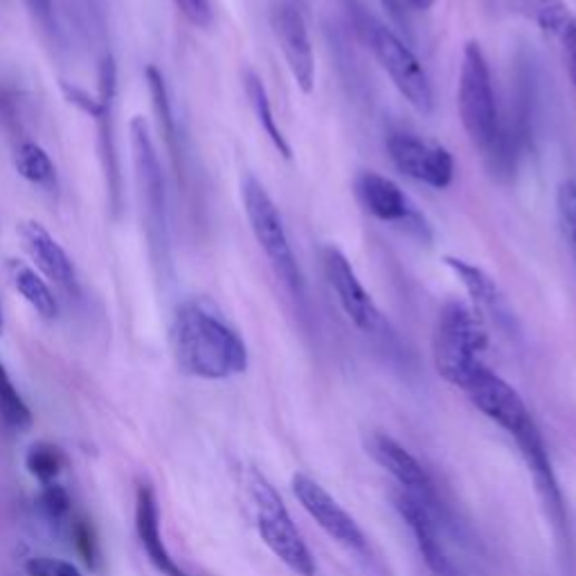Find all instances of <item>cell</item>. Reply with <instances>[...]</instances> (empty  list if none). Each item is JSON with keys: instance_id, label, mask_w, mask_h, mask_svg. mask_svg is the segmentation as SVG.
Listing matches in <instances>:
<instances>
[{"instance_id": "1", "label": "cell", "mask_w": 576, "mask_h": 576, "mask_svg": "<svg viewBox=\"0 0 576 576\" xmlns=\"http://www.w3.org/2000/svg\"><path fill=\"white\" fill-rule=\"evenodd\" d=\"M174 359L183 374L223 381L248 370L244 338L205 300H187L172 322Z\"/></svg>"}, {"instance_id": "2", "label": "cell", "mask_w": 576, "mask_h": 576, "mask_svg": "<svg viewBox=\"0 0 576 576\" xmlns=\"http://www.w3.org/2000/svg\"><path fill=\"white\" fill-rule=\"evenodd\" d=\"M462 390L469 394L471 403L487 419L498 423L509 437L516 439V443L520 446V452L525 457V462L536 480V487H538L545 505L549 507L551 518L556 520V525L565 523L563 498H560L556 476L551 471L545 441H543L540 430H538L529 408L525 406L523 397L487 365H482Z\"/></svg>"}, {"instance_id": "3", "label": "cell", "mask_w": 576, "mask_h": 576, "mask_svg": "<svg viewBox=\"0 0 576 576\" xmlns=\"http://www.w3.org/2000/svg\"><path fill=\"white\" fill-rule=\"evenodd\" d=\"M478 315L480 313L476 309L452 300L443 304L435 324V368L443 381L452 383L459 390L485 365L482 354L489 340Z\"/></svg>"}, {"instance_id": "4", "label": "cell", "mask_w": 576, "mask_h": 576, "mask_svg": "<svg viewBox=\"0 0 576 576\" xmlns=\"http://www.w3.org/2000/svg\"><path fill=\"white\" fill-rule=\"evenodd\" d=\"M457 108L459 120H462L469 140L476 149L485 154L487 160H491L500 143L502 123L496 104L489 61L480 43L476 41H469L462 55V68H459L457 86Z\"/></svg>"}, {"instance_id": "5", "label": "cell", "mask_w": 576, "mask_h": 576, "mask_svg": "<svg viewBox=\"0 0 576 576\" xmlns=\"http://www.w3.org/2000/svg\"><path fill=\"white\" fill-rule=\"evenodd\" d=\"M246 485L264 545L297 576H315V558L275 487L260 471H251Z\"/></svg>"}, {"instance_id": "6", "label": "cell", "mask_w": 576, "mask_h": 576, "mask_svg": "<svg viewBox=\"0 0 576 576\" xmlns=\"http://www.w3.org/2000/svg\"><path fill=\"white\" fill-rule=\"evenodd\" d=\"M242 198L244 209L251 223L253 235L264 251L266 260L271 262L275 275L280 282L297 297L304 295V277L300 271V264L295 260V253L291 248L284 218L280 214V207L275 205L273 196L266 192V187L255 178L246 176L242 183Z\"/></svg>"}, {"instance_id": "7", "label": "cell", "mask_w": 576, "mask_h": 576, "mask_svg": "<svg viewBox=\"0 0 576 576\" xmlns=\"http://www.w3.org/2000/svg\"><path fill=\"white\" fill-rule=\"evenodd\" d=\"M363 32L374 59L388 72V77L408 99V104L421 115H430L435 108V92L430 77L423 64L414 57V52L388 26L374 19L365 23Z\"/></svg>"}, {"instance_id": "8", "label": "cell", "mask_w": 576, "mask_h": 576, "mask_svg": "<svg viewBox=\"0 0 576 576\" xmlns=\"http://www.w3.org/2000/svg\"><path fill=\"white\" fill-rule=\"evenodd\" d=\"M131 147L134 163L140 183L143 205L147 214V235L152 242V251H158L160 257L167 253V194H165V176L160 167V158L156 145L152 140L149 127L145 118L136 115L131 123Z\"/></svg>"}, {"instance_id": "9", "label": "cell", "mask_w": 576, "mask_h": 576, "mask_svg": "<svg viewBox=\"0 0 576 576\" xmlns=\"http://www.w3.org/2000/svg\"><path fill=\"white\" fill-rule=\"evenodd\" d=\"M354 192L370 216L401 227L403 233L423 244L432 242L428 218L392 178L377 172H363L354 180Z\"/></svg>"}, {"instance_id": "10", "label": "cell", "mask_w": 576, "mask_h": 576, "mask_svg": "<svg viewBox=\"0 0 576 576\" xmlns=\"http://www.w3.org/2000/svg\"><path fill=\"white\" fill-rule=\"evenodd\" d=\"M322 269L326 284L335 293L342 311L368 335H383L390 326L377 306L374 297L368 293L363 282L359 280L354 266L335 246H326L322 251Z\"/></svg>"}, {"instance_id": "11", "label": "cell", "mask_w": 576, "mask_h": 576, "mask_svg": "<svg viewBox=\"0 0 576 576\" xmlns=\"http://www.w3.org/2000/svg\"><path fill=\"white\" fill-rule=\"evenodd\" d=\"M392 165L408 178L432 189H446L455 178V160L441 145L428 143L414 134H392L385 140Z\"/></svg>"}, {"instance_id": "12", "label": "cell", "mask_w": 576, "mask_h": 576, "mask_svg": "<svg viewBox=\"0 0 576 576\" xmlns=\"http://www.w3.org/2000/svg\"><path fill=\"white\" fill-rule=\"evenodd\" d=\"M101 113L95 120L99 127V156L106 176V192L113 214L123 209V172L118 143H115V97H118V66L110 55H104L99 61V95Z\"/></svg>"}, {"instance_id": "13", "label": "cell", "mask_w": 576, "mask_h": 576, "mask_svg": "<svg viewBox=\"0 0 576 576\" xmlns=\"http://www.w3.org/2000/svg\"><path fill=\"white\" fill-rule=\"evenodd\" d=\"M293 487V496L297 498V502L302 505V509L320 525V529L331 536L335 543L350 547V549H365L368 540L363 529L359 527V523L344 511L338 500L324 489L320 487L313 478L304 476V474H295L291 480Z\"/></svg>"}, {"instance_id": "14", "label": "cell", "mask_w": 576, "mask_h": 576, "mask_svg": "<svg viewBox=\"0 0 576 576\" xmlns=\"http://www.w3.org/2000/svg\"><path fill=\"white\" fill-rule=\"evenodd\" d=\"M365 448L372 455L374 462L394 478V482L401 487V491H406L412 498H417L419 502H423L432 514L437 511L435 487H432L428 474L423 471V467L419 465V459L410 450H406L394 437L379 432V430H374L365 437Z\"/></svg>"}, {"instance_id": "15", "label": "cell", "mask_w": 576, "mask_h": 576, "mask_svg": "<svg viewBox=\"0 0 576 576\" xmlns=\"http://www.w3.org/2000/svg\"><path fill=\"white\" fill-rule=\"evenodd\" d=\"M273 28L297 88L304 95H311L315 88V55L302 12L291 3L277 6L273 12Z\"/></svg>"}, {"instance_id": "16", "label": "cell", "mask_w": 576, "mask_h": 576, "mask_svg": "<svg viewBox=\"0 0 576 576\" xmlns=\"http://www.w3.org/2000/svg\"><path fill=\"white\" fill-rule=\"evenodd\" d=\"M394 507L401 514L403 523L410 527L414 543L435 576H465L457 569L452 558L448 556V551L439 538V527H437L435 514L423 502H419L417 498H412L406 491H399L394 496Z\"/></svg>"}, {"instance_id": "17", "label": "cell", "mask_w": 576, "mask_h": 576, "mask_svg": "<svg viewBox=\"0 0 576 576\" xmlns=\"http://www.w3.org/2000/svg\"><path fill=\"white\" fill-rule=\"evenodd\" d=\"M19 237L26 253L37 264V269L64 291L77 293V271L64 246L48 233V227L39 221H21Z\"/></svg>"}, {"instance_id": "18", "label": "cell", "mask_w": 576, "mask_h": 576, "mask_svg": "<svg viewBox=\"0 0 576 576\" xmlns=\"http://www.w3.org/2000/svg\"><path fill=\"white\" fill-rule=\"evenodd\" d=\"M136 531L149 560L163 576H189L169 554L160 534V509L149 485H140L136 494Z\"/></svg>"}, {"instance_id": "19", "label": "cell", "mask_w": 576, "mask_h": 576, "mask_svg": "<svg viewBox=\"0 0 576 576\" xmlns=\"http://www.w3.org/2000/svg\"><path fill=\"white\" fill-rule=\"evenodd\" d=\"M443 264L455 273V277L459 282L465 284V289L469 291L478 311L494 315V320H498L500 324L511 322V311L491 275H487L482 269H478L465 260H457V257H446Z\"/></svg>"}, {"instance_id": "20", "label": "cell", "mask_w": 576, "mask_h": 576, "mask_svg": "<svg viewBox=\"0 0 576 576\" xmlns=\"http://www.w3.org/2000/svg\"><path fill=\"white\" fill-rule=\"evenodd\" d=\"M8 275L12 280V286L23 295V300L46 320L57 318L59 313V302L55 297V293L50 291L48 282L28 264L19 262V260H10L8 262Z\"/></svg>"}, {"instance_id": "21", "label": "cell", "mask_w": 576, "mask_h": 576, "mask_svg": "<svg viewBox=\"0 0 576 576\" xmlns=\"http://www.w3.org/2000/svg\"><path fill=\"white\" fill-rule=\"evenodd\" d=\"M14 167L19 176L26 178L30 185L41 187L46 192L57 189V167L41 145L32 140L21 143L14 152Z\"/></svg>"}, {"instance_id": "22", "label": "cell", "mask_w": 576, "mask_h": 576, "mask_svg": "<svg viewBox=\"0 0 576 576\" xmlns=\"http://www.w3.org/2000/svg\"><path fill=\"white\" fill-rule=\"evenodd\" d=\"M244 86H246V95L251 99V106H253L257 120H260V127L264 129V134L273 143V147L289 160L291 158V147H289L282 129L277 127V120L273 115V106H271V97H269V90H266L264 81L260 79V75L248 70L246 77H244Z\"/></svg>"}, {"instance_id": "23", "label": "cell", "mask_w": 576, "mask_h": 576, "mask_svg": "<svg viewBox=\"0 0 576 576\" xmlns=\"http://www.w3.org/2000/svg\"><path fill=\"white\" fill-rule=\"evenodd\" d=\"M0 419H3V423L17 432H23V430L32 428V423H35V417H32L28 403L14 388L3 363H0Z\"/></svg>"}, {"instance_id": "24", "label": "cell", "mask_w": 576, "mask_h": 576, "mask_svg": "<svg viewBox=\"0 0 576 576\" xmlns=\"http://www.w3.org/2000/svg\"><path fill=\"white\" fill-rule=\"evenodd\" d=\"M147 77V86L154 99V108L158 115V123H160V131L165 134L169 147L176 152V140H178V129H176V118H174V110H172V101H169V90L165 84L163 72L156 66H147L145 70Z\"/></svg>"}, {"instance_id": "25", "label": "cell", "mask_w": 576, "mask_h": 576, "mask_svg": "<svg viewBox=\"0 0 576 576\" xmlns=\"http://www.w3.org/2000/svg\"><path fill=\"white\" fill-rule=\"evenodd\" d=\"M26 467L30 476L37 478L41 485H52L64 469V455L57 446L39 441L30 446L26 455Z\"/></svg>"}, {"instance_id": "26", "label": "cell", "mask_w": 576, "mask_h": 576, "mask_svg": "<svg viewBox=\"0 0 576 576\" xmlns=\"http://www.w3.org/2000/svg\"><path fill=\"white\" fill-rule=\"evenodd\" d=\"M556 212L563 240L572 253L576 269V180H563L556 189Z\"/></svg>"}, {"instance_id": "27", "label": "cell", "mask_w": 576, "mask_h": 576, "mask_svg": "<svg viewBox=\"0 0 576 576\" xmlns=\"http://www.w3.org/2000/svg\"><path fill=\"white\" fill-rule=\"evenodd\" d=\"M39 509L41 514L52 523V525H64L70 516V507H72V500H70V494L52 482V485H43V491L39 496Z\"/></svg>"}, {"instance_id": "28", "label": "cell", "mask_w": 576, "mask_h": 576, "mask_svg": "<svg viewBox=\"0 0 576 576\" xmlns=\"http://www.w3.org/2000/svg\"><path fill=\"white\" fill-rule=\"evenodd\" d=\"M26 572L30 576H84L77 565L64 560V558H52V556H35L26 563Z\"/></svg>"}, {"instance_id": "29", "label": "cell", "mask_w": 576, "mask_h": 576, "mask_svg": "<svg viewBox=\"0 0 576 576\" xmlns=\"http://www.w3.org/2000/svg\"><path fill=\"white\" fill-rule=\"evenodd\" d=\"M70 531H72L75 547L81 554L84 563L88 567H95L97 565V540H95V531H92L90 523L84 518H75L70 525Z\"/></svg>"}, {"instance_id": "30", "label": "cell", "mask_w": 576, "mask_h": 576, "mask_svg": "<svg viewBox=\"0 0 576 576\" xmlns=\"http://www.w3.org/2000/svg\"><path fill=\"white\" fill-rule=\"evenodd\" d=\"M174 6L178 12L196 28H209L214 12L209 0H174Z\"/></svg>"}, {"instance_id": "31", "label": "cell", "mask_w": 576, "mask_h": 576, "mask_svg": "<svg viewBox=\"0 0 576 576\" xmlns=\"http://www.w3.org/2000/svg\"><path fill=\"white\" fill-rule=\"evenodd\" d=\"M383 6L397 17V19H408L412 14H423L428 12L435 0H383Z\"/></svg>"}, {"instance_id": "32", "label": "cell", "mask_w": 576, "mask_h": 576, "mask_svg": "<svg viewBox=\"0 0 576 576\" xmlns=\"http://www.w3.org/2000/svg\"><path fill=\"white\" fill-rule=\"evenodd\" d=\"M26 8L30 10V14L35 17V21L48 30V32H55L57 26H55V3L52 0H23Z\"/></svg>"}, {"instance_id": "33", "label": "cell", "mask_w": 576, "mask_h": 576, "mask_svg": "<svg viewBox=\"0 0 576 576\" xmlns=\"http://www.w3.org/2000/svg\"><path fill=\"white\" fill-rule=\"evenodd\" d=\"M563 46H565V61H567V72L576 92V21L569 26V30L560 37Z\"/></svg>"}, {"instance_id": "34", "label": "cell", "mask_w": 576, "mask_h": 576, "mask_svg": "<svg viewBox=\"0 0 576 576\" xmlns=\"http://www.w3.org/2000/svg\"><path fill=\"white\" fill-rule=\"evenodd\" d=\"M6 331V315H3V306H0V333Z\"/></svg>"}, {"instance_id": "35", "label": "cell", "mask_w": 576, "mask_h": 576, "mask_svg": "<svg viewBox=\"0 0 576 576\" xmlns=\"http://www.w3.org/2000/svg\"><path fill=\"white\" fill-rule=\"evenodd\" d=\"M574 21H576V19H574Z\"/></svg>"}]
</instances>
